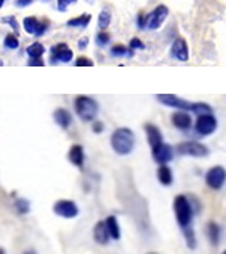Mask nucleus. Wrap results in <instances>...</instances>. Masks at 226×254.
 <instances>
[{"label": "nucleus", "instance_id": "43", "mask_svg": "<svg viewBox=\"0 0 226 254\" xmlns=\"http://www.w3.org/2000/svg\"><path fill=\"white\" fill-rule=\"evenodd\" d=\"M222 254H226V250H225V251H223V253H222Z\"/></svg>", "mask_w": 226, "mask_h": 254}, {"label": "nucleus", "instance_id": "35", "mask_svg": "<svg viewBox=\"0 0 226 254\" xmlns=\"http://www.w3.org/2000/svg\"><path fill=\"white\" fill-rule=\"evenodd\" d=\"M146 23H148V17L145 14H139V17H137V26L140 29H143L146 26Z\"/></svg>", "mask_w": 226, "mask_h": 254}, {"label": "nucleus", "instance_id": "13", "mask_svg": "<svg viewBox=\"0 0 226 254\" xmlns=\"http://www.w3.org/2000/svg\"><path fill=\"white\" fill-rule=\"evenodd\" d=\"M93 239L96 244L100 245H107L109 241L112 239L110 238V233L107 230V226H106V221H98L93 227Z\"/></svg>", "mask_w": 226, "mask_h": 254}, {"label": "nucleus", "instance_id": "33", "mask_svg": "<svg viewBox=\"0 0 226 254\" xmlns=\"http://www.w3.org/2000/svg\"><path fill=\"white\" fill-rule=\"evenodd\" d=\"M92 130H93V133H101L104 130V124L101 121H95L92 124Z\"/></svg>", "mask_w": 226, "mask_h": 254}, {"label": "nucleus", "instance_id": "8", "mask_svg": "<svg viewBox=\"0 0 226 254\" xmlns=\"http://www.w3.org/2000/svg\"><path fill=\"white\" fill-rule=\"evenodd\" d=\"M195 129L199 135L202 136H207V135H211L216 129H217V120L211 115V114H204V115H199L198 121H196V126Z\"/></svg>", "mask_w": 226, "mask_h": 254}, {"label": "nucleus", "instance_id": "2", "mask_svg": "<svg viewBox=\"0 0 226 254\" xmlns=\"http://www.w3.org/2000/svg\"><path fill=\"white\" fill-rule=\"evenodd\" d=\"M135 142H136L135 133H133L132 129H128V127H121V129H116L112 133V138H110L112 148L121 156L130 154L133 151V148H135Z\"/></svg>", "mask_w": 226, "mask_h": 254}, {"label": "nucleus", "instance_id": "31", "mask_svg": "<svg viewBox=\"0 0 226 254\" xmlns=\"http://www.w3.org/2000/svg\"><path fill=\"white\" fill-rule=\"evenodd\" d=\"M130 49L132 50H143L145 49V44L139 40V38H133L130 41Z\"/></svg>", "mask_w": 226, "mask_h": 254}, {"label": "nucleus", "instance_id": "20", "mask_svg": "<svg viewBox=\"0 0 226 254\" xmlns=\"http://www.w3.org/2000/svg\"><path fill=\"white\" fill-rule=\"evenodd\" d=\"M157 179L163 186H171L174 183V173L168 165H160L157 170Z\"/></svg>", "mask_w": 226, "mask_h": 254}, {"label": "nucleus", "instance_id": "23", "mask_svg": "<svg viewBox=\"0 0 226 254\" xmlns=\"http://www.w3.org/2000/svg\"><path fill=\"white\" fill-rule=\"evenodd\" d=\"M26 52H27V55H29L30 59H40V58H43L45 49H44V46L41 43H34L32 46L27 47Z\"/></svg>", "mask_w": 226, "mask_h": 254}, {"label": "nucleus", "instance_id": "6", "mask_svg": "<svg viewBox=\"0 0 226 254\" xmlns=\"http://www.w3.org/2000/svg\"><path fill=\"white\" fill-rule=\"evenodd\" d=\"M177 151L184 156H193V157H205L208 156V148L204 144L195 142V141H185L181 142L177 147Z\"/></svg>", "mask_w": 226, "mask_h": 254}, {"label": "nucleus", "instance_id": "9", "mask_svg": "<svg viewBox=\"0 0 226 254\" xmlns=\"http://www.w3.org/2000/svg\"><path fill=\"white\" fill-rule=\"evenodd\" d=\"M152 157L154 161L160 165H166L174 159V148L169 144L161 142L160 145L152 148Z\"/></svg>", "mask_w": 226, "mask_h": 254}, {"label": "nucleus", "instance_id": "34", "mask_svg": "<svg viewBox=\"0 0 226 254\" xmlns=\"http://www.w3.org/2000/svg\"><path fill=\"white\" fill-rule=\"evenodd\" d=\"M2 21H3V23H8V24H11V26H12V29H14L15 32H18V23L15 21V18H14V17H5Z\"/></svg>", "mask_w": 226, "mask_h": 254}, {"label": "nucleus", "instance_id": "15", "mask_svg": "<svg viewBox=\"0 0 226 254\" xmlns=\"http://www.w3.org/2000/svg\"><path fill=\"white\" fill-rule=\"evenodd\" d=\"M205 235H207L210 244L213 247H217L220 239H222V227L217 224V222L210 221V222H207V226H205Z\"/></svg>", "mask_w": 226, "mask_h": 254}, {"label": "nucleus", "instance_id": "22", "mask_svg": "<svg viewBox=\"0 0 226 254\" xmlns=\"http://www.w3.org/2000/svg\"><path fill=\"white\" fill-rule=\"evenodd\" d=\"M182 235H184V239L187 242V247L190 250H195L196 245H198V241H196V233H195V230L191 229V226L182 229Z\"/></svg>", "mask_w": 226, "mask_h": 254}, {"label": "nucleus", "instance_id": "4", "mask_svg": "<svg viewBox=\"0 0 226 254\" xmlns=\"http://www.w3.org/2000/svg\"><path fill=\"white\" fill-rule=\"evenodd\" d=\"M157 99L160 103L171 106V108H175L178 111H185V112H193V105H195V103H190V102L178 97V95H174V94H157Z\"/></svg>", "mask_w": 226, "mask_h": 254}, {"label": "nucleus", "instance_id": "11", "mask_svg": "<svg viewBox=\"0 0 226 254\" xmlns=\"http://www.w3.org/2000/svg\"><path fill=\"white\" fill-rule=\"evenodd\" d=\"M169 14V9L165 6V5H160L157 6L149 15H148V23H146V27L149 29H158L161 24H163V21L166 20Z\"/></svg>", "mask_w": 226, "mask_h": 254}, {"label": "nucleus", "instance_id": "19", "mask_svg": "<svg viewBox=\"0 0 226 254\" xmlns=\"http://www.w3.org/2000/svg\"><path fill=\"white\" fill-rule=\"evenodd\" d=\"M53 118L62 127V129H68V127L71 126V123H73L71 114L67 109H63V108H57L54 111V114H53Z\"/></svg>", "mask_w": 226, "mask_h": 254}, {"label": "nucleus", "instance_id": "36", "mask_svg": "<svg viewBox=\"0 0 226 254\" xmlns=\"http://www.w3.org/2000/svg\"><path fill=\"white\" fill-rule=\"evenodd\" d=\"M29 65L30 67H43L44 65V61L40 58V59H30L29 61Z\"/></svg>", "mask_w": 226, "mask_h": 254}, {"label": "nucleus", "instance_id": "32", "mask_svg": "<svg viewBox=\"0 0 226 254\" xmlns=\"http://www.w3.org/2000/svg\"><path fill=\"white\" fill-rule=\"evenodd\" d=\"M74 2H77V0H57V6H59L60 11H65Z\"/></svg>", "mask_w": 226, "mask_h": 254}, {"label": "nucleus", "instance_id": "28", "mask_svg": "<svg viewBox=\"0 0 226 254\" xmlns=\"http://www.w3.org/2000/svg\"><path fill=\"white\" fill-rule=\"evenodd\" d=\"M18 46H20V43H18V38L15 37V35H6V38H5V47L6 49H11V50H14V49H18Z\"/></svg>", "mask_w": 226, "mask_h": 254}, {"label": "nucleus", "instance_id": "12", "mask_svg": "<svg viewBox=\"0 0 226 254\" xmlns=\"http://www.w3.org/2000/svg\"><path fill=\"white\" fill-rule=\"evenodd\" d=\"M23 26H24V29H26L27 34L35 35V37H41V35L45 34L48 23H47V21L41 23V21H38L35 17H27V18H24Z\"/></svg>", "mask_w": 226, "mask_h": 254}, {"label": "nucleus", "instance_id": "40", "mask_svg": "<svg viewBox=\"0 0 226 254\" xmlns=\"http://www.w3.org/2000/svg\"><path fill=\"white\" fill-rule=\"evenodd\" d=\"M0 254H6V251L3 248H0Z\"/></svg>", "mask_w": 226, "mask_h": 254}, {"label": "nucleus", "instance_id": "38", "mask_svg": "<svg viewBox=\"0 0 226 254\" xmlns=\"http://www.w3.org/2000/svg\"><path fill=\"white\" fill-rule=\"evenodd\" d=\"M86 44H88V38H82V40L79 41V49H85Z\"/></svg>", "mask_w": 226, "mask_h": 254}, {"label": "nucleus", "instance_id": "5", "mask_svg": "<svg viewBox=\"0 0 226 254\" xmlns=\"http://www.w3.org/2000/svg\"><path fill=\"white\" fill-rule=\"evenodd\" d=\"M225 182H226V170L220 165L210 168L205 174V183L210 189L219 190L223 188Z\"/></svg>", "mask_w": 226, "mask_h": 254}, {"label": "nucleus", "instance_id": "41", "mask_svg": "<svg viewBox=\"0 0 226 254\" xmlns=\"http://www.w3.org/2000/svg\"><path fill=\"white\" fill-rule=\"evenodd\" d=\"M3 3H5V0H0V8L3 6Z\"/></svg>", "mask_w": 226, "mask_h": 254}, {"label": "nucleus", "instance_id": "3", "mask_svg": "<svg viewBox=\"0 0 226 254\" xmlns=\"http://www.w3.org/2000/svg\"><path fill=\"white\" fill-rule=\"evenodd\" d=\"M74 109L82 121H93L98 114V103L88 95H79L74 100Z\"/></svg>", "mask_w": 226, "mask_h": 254}, {"label": "nucleus", "instance_id": "18", "mask_svg": "<svg viewBox=\"0 0 226 254\" xmlns=\"http://www.w3.org/2000/svg\"><path fill=\"white\" fill-rule=\"evenodd\" d=\"M68 159L70 162L77 167V168H83V164H85V151H83V147L82 145H73L68 151Z\"/></svg>", "mask_w": 226, "mask_h": 254}, {"label": "nucleus", "instance_id": "1", "mask_svg": "<svg viewBox=\"0 0 226 254\" xmlns=\"http://www.w3.org/2000/svg\"><path fill=\"white\" fill-rule=\"evenodd\" d=\"M174 210H175V218L181 229L190 227L193 222V216L198 212L195 204H193L191 198L187 195H177L174 200Z\"/></svg>", "mask_w": 226, "mask_h": 254}, {"label": "nucleus", "instance_id": "21", "mask_svg": "<svg viewBox=\"0 0 226 254\" xmlns=\"http://www.w3.org/2000/svg\"><path fill=\"white\" fill-rule=\"evenodd\" d=\"M106 226H107V230L110 233V238L118 241L121 238V227H119V222H118V218L110 215L106 218Z\"/></svg>", "mask_w": 226, "mask_h": 254}, {"label": "nucleus", "instance_id": "27", "mask_svg": "<svg viewBox=\"0 0 226 254\" xmlns=\"http://www.w3.org/2000/svg\"><path fill=\"white\" fill-rule=\"evenodd\" d=\"M128 52H130V50H127V47H125V46H122V44H116V46H113V47H112V50H110L112 56H116V58L125 56ZM128 55H130V53H128Z\"/></svg>", "mask_w": 226, "mask_h": 254}, {"label": "nucleus", "instance_id": "7", "mask_svg": "<svg viewBox=\"0 0 226 254\" xmlns=\"http://www.w3.org/2000/svg\"><path fill=\"white\" fill-rule=\"evenodd\" d=\"M53 212L56 215H59L60 218L71 219V218H76L79 215V206L71 200H59L54 203Z\"/></svg>", "mask_w": 226, "mask_h": 254}, {"label": "nucleus", "instance_id": "37", "mask_svg": "<svg viewBox=\"0 0 226 254\" xmlns=\"http://www.w3.org/2000/svg\"><path fill=\"white\" fill-rule=\"evenodd\" d=\"M34 0H17V6H20V8H24V6H27V5H30Z\"/></svg>", "mask_w": 226, "mask_h": 254}, {"label": "nucleus", "instance_id": "39", "mask_svg": "<svg viewBox=\"0 0 226 254\" xmlns=\"http://www.w3.org/2000/svg\"><path fill=\"white\" fill-rule=\"evenodd\" d=\"M23 254H37V253H35L34 250H27V251H24Z\"/></svg>", "mask_w": 226, "mask_h": 254}, {"label": "nucleus", "instance_id": "26", "mask_svg": "<svg viewBox=\"0 0 226 254\" xmlns=\"http://www.w3.org/2000/svg\"><path fill=\"white\" fill-rule=\"evenodd\" d=\"M110 24V12L109 11H101L98 15V27L101 30L107 29V26Z\"/></svg>", "mask_w": 226, "mask_h": 254}, {"label": "nucleus", "instance_id": "42", "mask_svg": "<svg viewBox=\"0 0 226 254\" xmlns=\"http://www.w3.org/2000/svg\"><path fill=\"white\" fill-rule=\"evenodd\" d=\"M146 254H158V253H146Z\"/></svg>", "mask_w": 226, "mask_h": 254}, {"label": "nucleus", "instance_id": "10", "mask_svg": "<svg viewBox=\"0 0 226 254\" xmlns=\"http://www.w3.org/2000/svg\"><path fill=\"white\" fill-rule=\"evenodd\" d=\"M71 59H73V50L65 43H59L51 47V64L70 62Z\"/></svg>", "mask_w": 226, "mask_h": 254}, {"label": "nucleus", "instance_id": "17", "mask_svg": "<svg viewBox=\"0 0 226 254\" xmlns=\"http://www.w3.org/2000/svg\"><path fill=\"white\" fill-rule=\"evenodd\" d=\"M172 56L177 58L178 61H187L188 59V47H187V43L182 40V38H178L174 41L172 44Z\"/></svg>", "mask_w": 226, "mask_h": 254}, {"label": "nucleus", "instance_id": "30", "mask_svg": "<svg viewBox=\"0 0 226 254\" xmlns=\"http://www.w3.org/2000/svg\"><path fill=\"white\" fill-rule=\"evenodd\" d=\"M76 65H77V67H92V65H93V62H92L89 58L80 56V58L76 61Z\"/></svg>", "mask_w": 226, "mask_h": 254}, {"label": "nucleus", "instance_id": "24", "mask_svg": "<svg viewBox=\"0 0 226 254\" xmlns=\"http://www.w3.org/2000/svg\"><path fill=\"white\" fill-rule=\"evenodd\" d=\"M90 21V15L89 14H83L80 17H76V18H71L68 21V26L70 27H86Z\"/></svg>", "mask_w": 226, "mask_h": 254}, {"label": "nucleus", "instance_id": "14", "mask_svg": "<svg viewBox=\"0 0 226 254\" xmlns=\"http://www.w3.org/2000/svg\"><path fill=\"white\" fill-rule=\"evenodd\" d=\"M171 120H172V124L177 127V129H180V130H188L190 126H191V117L185 111L174 112Z\"/></svg>", "mask_w": 226, "mask_h": 254}, {"label": "nucleus", "instance_id": "25", "mask_svg": "<svg viewBox=\"0 0 226 254\" xmlns=\"http://www.w3.org/2000/svg\"><path fill=\"white\" fill-rule=\"evenodd\" d=\"M15 209H17L18 213L26 215L30 210V203L26 198H18V200H15Z\"/></svg>", "mask_w": 226, "mask_h": 254}, {"label": "nucleus", "instance_id": "16", "mask_svg": "<svg viewBox=\"0 0 226 254\" xmlns=\"http://www.w3.org/2000/svg\"><path fill=\"white\" fill-rule=\"evenodd\" d=\"M145 132H146V138H148L151 148H154V147H157L163 142V135H161V132L157 126H154L151 123L145 124Z\"/></svg>", "mask_w": 226, "mask_h": 254}, {"label": "nucleus", "instance_id": "29", "mask_svg": "<svg viewBox=\"0 0 226 254\" xmlns=\"http://www.w3.org/2000/svg\"><path fill=\"white\" fill-rule=\"evenodd\" d=\"M109 41H110V35L104 30H101L100 34L96 35V44H98V46H107Z\"/></svg>", "mask_w": 226, "mask_h": 254}]
</instances>
